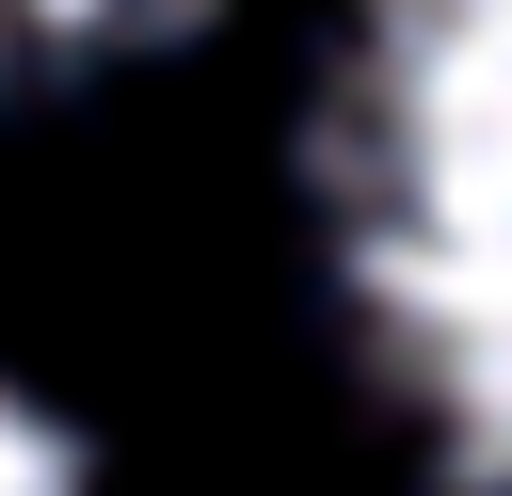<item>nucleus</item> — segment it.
I'll use <instances>...</instances> for the list:
<instances>
[{"mask_svg": "<svg viewBox=\"0 0 512 496\" xmlns=\"http://www.w3.org/2000/svg\"><path fill=\"white\" fill-rule=\"evenodd\" d=\"M304 176L352 368L432 480L512 496V0H352Z\"/></svg>", "mask_w": 512, "mask_h": 496, "instance_id": "nucleus-1", "label": "nucleus"}, {"mask_svg": "<svg viewBox=\"0 0 512 496\" xmlns=\"http://www.w3.org/2000/svg\"><path fill=\"white\" fill-rule=\"evenodd\" d=\"M192 0H0V96L16 80H80V64H112V48H144V32H176Z\"/></svg>", "mask_w": 512, "mask_h": 496, "instance_id": "nucleus-2", "label": "nucleus"}, {"mask_svg": "<svg viewBox=\"0 0 512 496\" xmlns=\"http://www.w3.org/2000/svg\"><path fill=\"white\" fill-rule=\"evenodd\" d=\"M0 496H96V480H80V448H64V416H48L16 368H0Z\"/></svg>", "mask_w": 512, "mask_h": 496, "instance_id": "nucleus-3", "label": "nucleus"}]
</instances>
